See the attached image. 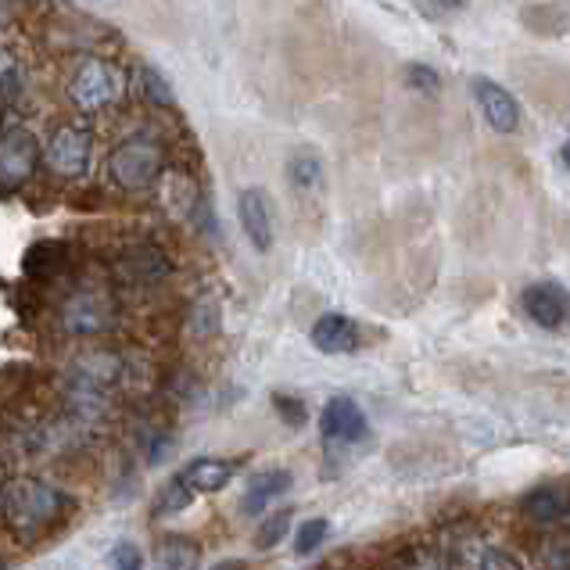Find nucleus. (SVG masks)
<instances>
[{"label": "nucleus", "instance_id": "f257e3e1", "mask_svg": "<svg viewBox=\"0 0 570 570\" xmlns=\"http://www.w3.org/2000/svg\"><path fill=\"white\" fill-rule=\"evenodd\" d=\"M65 502L69 499H65L55 484L26 478L0 492V517H8L14 531L32 539V534H40L43 528L55 524L65 510Z\"/></svg>", "mask_w": 570, "mask_h": 570}, {"label": "nucleus", "instance_id": "f03ea898", "mask_svg": "<svg viewBox=\"0 0 570 570\" xmlns=\"http://www.w3.org/2000/svg\"><path fill=\"white\" fill-rule=\"evenodd\" d=\"M122 94H126V72L116 61L105 58H90L69 83V97L79 111H105L111 105H119Z\"/></svg>", "mask_w": 570, "mask_h": 570}, {"label": "nucleus", "instance_id": "7ed1b4c3", "mask_svg": "<svg viewBox=\"0 0 570 570\" xmlns=\"http://www.w3.org/2000/svg\"><path fill=\"white\" fill-rule=\"evenodd\" d=\"M108 169H111V180H116L122 190H148L158 184L161 169H166V161H161V148L151 140H126L119 144L116 151L108 158Z\"/></svg>", "mask_w": 570, "mask_h": 570}, {"label": "nucleus", "instance_id": "20e7f679", "mask_svg": "<svg viewBox=\"0 0 570 570\" xmlns=\"http://www.w3.org/2000/svg\"><path fill=\"white\" fill-rule=\"evenodd\" d=\"M40 161V144L32 129L11 122L0 129V190H19L32 180Z\"/></svg>", "mask_w": 570, "mask_h": 570}, {"label": "nucleus", "instance_id": "39448f33", "mask_svg": "<svg viewBox=\"0 0 570 570\" xmlns=\"http://www.w3.org/2000/svg\"><path fill=\"white\" fill-rule=\"evenodd\" d=\"M47 169L61 180H79L94 161V134L87 126H58L43 148Z\"/></svg>", "mask_w": 570, "mask_h": 570}, {"label": "nucleus", "instance_id": "423d86ee", "mask_svg": "<svg viewBox=\"0 0 570 570\" xmlns=\"http://www.w3.org/2000/svg\"><path fill=\"white\" fill-rule=\"evenodd\" d=\"M320 431L331 445H355L370 438V420L363 405L348 395H334L320 413Z\"/></svg>", "mask_w": 570, "mask_h": 570}, {"label": "nucleus", "instance_id": "0eeeda50", "mask_svg": "<svg viewBox=\"0 0 570 570\" xmlns=\"http://www.w3.org/2000/svg\"><path fill=\"white\" fill-rule=\"evenodd\" d=\"M470 94H474V105L481 111V119L495 129V134H517L520 129V105L513 101V94L507 87H499L495 79L488 76H474L470 83Z\"/></svg>", "mask_w": 570, "mask_h": 570}, {"label": "nucleus", "instance_id": "6e6552de", "mask_svg": "<svg viewBox=\"0 0 570 570\" xmlns=\"http://www.w3.org/2000/svg\"><path fill=\"white\" fill-rule=\"evenodd\" d=\"M237 219H240V230L248 237V244L266 255L273 248V216H269V202H266V190L258 187H244L237 194Z\"/></svg>", "mask_w": 570, "mask_h": 570}, {"label": "nucleus", "instance_id": "1a4fd4ad", "mask_svg": "<svg viewBox=\"0 0 570 570\" xmlns=\"http://www.w3.org/2000/svg\"><path fill=\"white\" fill-rule=\"evenodd\" d=\"M520 305H524V313L534 327H542V331H557L567 320V291L557 281H539V284L524 287Z\"/></svg>", "mask_w": 570, "mask_h": 570}, {"label": "nucleus", "instance_id": "9d476101", "mask_svg": "<svg viewBox=\"0 0 570 570\" xmlns=\"http://www.w3.org/2000/svg\"><path fill=\"white\" fill-rule=\"evenodd\" d=\"M308 341H313V348L323 355H345L360 345V327H355L345 313H327L313 323Z\"/></svg>", "mask_w": 570, "mask_h": 570}, {"label": "nucleus", "instance_id": "9b49d317", "mask_svg": "<svg viewBox=\"0 0 570 570\" xmlns=\"http://www.w3.org/2000/svg\"><path fill=\"white\" fill-rule=\"evenodd\" d=\"M240 466H244V460H212V455H202V460H190L180 470V481L190 488L194 495L198 492H223Z\"/></svg>", "mask_w": 570, "mask_h": 570}, {"label": "nucleus", "instance_id": "f8f14e48", "mask_svg": "<svg viewBox=\"0 0 570 570\" xmlns=\"http://www.w3.org/2000/svg\"><path fill=\"white\" fill-rule=\"evenodd\" d=\"M287 187L302 202H316L323 194V158L313 148H298L287 158Z\"/></svg>", "mask_w": 570, "mask_h": 570}, {"label": "nucleus", "instance_id": "ddd939ff", "mask_svg": "<svg viewBox=\"0 0 570 570\" xmlns=\"http://www.w3.org/2000/svg\"><path fill=\"white\" fill-rule=\"evenodd\" d=\"M291 484H295V478H291V470H263L258 478H252V484H248V492H244V499H240V513L244 517H258L273 499H281V495H287L291 492Z\"/></svg>", "mask_w": 570, "mask_h": 570}, {"label": "nucleus", "instance_id": "4468645a", "mask_svg": "<svg viewBox=\"0 0 570 570\" xmlns=\"http://www.w3.org/2000/svg\"><path fill=\"white\" fill-rule=\"evenodd\" d=\"M524 513L534 520V524H560L567 517V488L563 484H539L534 492L524 495Z\"/></svg>", "mask_w": 570, "mask_h": 570}, {"label": "nucleus", "instance_id": "2eb2a0df", "mask_svg": "<svg viewBox=\"0 0 570 570\" xmlns=\"http://www.w3.org/2000/svg\"><path fill=\"white\" fill-rule=\"evenodd\" d=\"M65 327L72 334H97L108 327V305L97 295H79L65 305Z\"/></svg>", "mask_w": 570, "mask_h": 570}, {"label": "nucleus", "instance_id": "dca6fc26", "mask_svg": "<svg viewBox=\"0 0 570 570\" xmlns=\"http://www.w3.org/2000/svg\"><path fill=\"white\" fill-rule=\"evenodd\" d=\"M198 563H202V549L187 534H169L155 552L158 570H198Z\"/></svg>", "mask_w": 570, "mask_h": 570}, {"label": "nucleus", "instance_id": "f3484780", "mask_svg": "<svg viewBox=\"0 0 570 570\" xmlns=\"http://www.w3.org/2000/svg\"><path fill=\"white\" fill-rule=\"evenodd\" d=\"M61 266H65V248L58 240H40V244H32V248L26 252V273L37 276V281L55 276Z\"/></svg>", "mask_w": 570, "mask_h": 570}, {"label": "nucleus", "instance_id": "a211bd4d", "mask_svg": "<svg viewBox=\"0 0 570 570\" xmlns=\"http://www.w3.org/2000/svg\"><path fill=\"white\" fill-rule=\"evenodd\" d=\"M26 90V69L11 51H0V101H14Z\"/></svg>", "mask_w": 570, "mask_h": 570}, {"label": "nucleus", "instance_id": "6ab92c4d", "mask_svg": "<svg viewBox=\"0 0 570 570\" xmlns=\"http://www.w3.org/2000/svg\"><path fill=\"white\" fill-rule=\"evenodd\" d=\"M291 520H295V510H276L263 520V528H258L255 534V546L258 549H273V546H281L287 539V531H291Z\"/></svg>", "mask_w": 570, "mask_h": 570}, {"label": "nucleus", "instance_id": "aec40b11", "mask_svg": "<svg viewBox=\"0 0 570 570\" xmlns=\"http://www.w3.org/2000/svg\"><path fill=\"white\" fill-rule=\"evenodd\" d=\"M190 502H194V492H190V488H187L180 478H173V481L158 492V499H155V517H169V513H176V510H187Z\"/></svg>", "mask_w": 570, "mask_h": 570}, {"label": "nucleus", "instance_id": "412c9836", "mask_svg": "<svg viewBox=\"0 0 570 570\" xmlns=\"http://www.w3.org/2000/svg\"><path fill=\"white\" fill-rule=\"evenodd\" d=\"M327 517H313V520H305V524L295 531V557H313V552L323 546V539H327Z\"/></svg>", "mask_w": 570, "mask_h": 570}, {"label": "nucleus", "instance_id": "4be33fe9", "mask_svg": "<svg viewBox=\"0 0 570 570\" xmlns=\"http://www.w3.org/2000/svg\"><path fill=\"white\" fill-rule=\"evenodd\" d=\"M140 87H144V97H148L151 105H158V108H173L176 105V94L169 87V79L161 76L158 69H140Z\"/></svg>", "mask_w": 570, "mask_h": 570}, {"label": "nucleus", "instance_id": "5701e85b", "mask_svg": "<svg viewBox=\"0 0 570 570\" xmlns=\"http://www.w3.org/2000/svg\"><path fill=\"white\" fill-rule=\"evenodd\" d=\"M474 570H528V567L520 563L510 549H502V546H481L478 557H474Z\"/></svg>", "mask_w": 570, "mask_h": 570}, {"label": "nucleus", "instance_id": "b1692460", "mask_svg": "<svg viewBox=\"0 0 570 570\" xmlns=\"http://www.w3.org/2000/svg\"><path fill=\"white\" fill-rule=\"evenodd\" d=\"M273 410L276 416H281L287 428H305V420H308V410H305V402L302 399H287V395H273Z\"/></svg>", "mask_w": 570, "mask_h": 570}, {"label": "nucleus", "instance_id": "393cba45", "mask_svg": "<svg viewBox=\"0 0 570 570\" xmlns=\"http://www.w3.org/2000/svg\"><path fill=\"white\" fill-rule=\"evenodd\" d=\"M194 334H202V337L219 334V305L212 298L194 305Z\"/></svg>", "mask_w": 570, "mask_h": 570}, {"label": "nucleus", "instance_id": "a878e982", "mask_svg": "<svg viewBox=\"0 0 570 570\" xmlns=\"http://www.w3.org/2000/svg\"><path fill=\"white\" fill-rule=\"evenodd\" d=\"M405 83L420 94H438V83H442V79H438V72L428 69V65H410V69H405Z\"/></svg>", "mask_w": 570, "mask_h": 570}, {"label": "nucleus", "instance_id": "bb28decb", "mask_svg": "<svg viewBox=\"0 0 570 570\" xmlns=\"http://www.w3.org/2000/svg\"><path fill=\"white\" fill-rule=\"evenodd\" d=\"M111 567L116 570H144V552L134 542H119L111 549Z\"/></svg>", "mask_w": 570, "mask_h": 570}, {"label": "nucleus", "instance_id": "cd10ccee", "mask_svg": "<svg viewBox=\"0 0 570 570\" xmlns=\"http://www.w3.org/2000/svg\"><path fill=\"white\" fill-rule=\"evenodd\" d=\"M402 570H452V567H449V560L442 557V552L416 549V552H410V560H405Z\"/></svg>", "mask_w": 570, "mask_h": 570}, {"label": "nucleus", "instance_id": "c85d7f7f", "mask_svg": "<svg viewBox=\"0 0 570 570\" xmlns=\"http://www.w3.org/2000/svg\"><path fill=\"white\" fill-rule=\"evenodd\" d=\"M428 19H442V14H463V4H420Z\"/></svg>", "mask_w": 570, "mask_h": 570}, {"label": "nucleus", "instance_id": "c756f323", "mask_svg": "<svg viewBox=\"0 0 570 570\" xmlns=\"http://www.w3.org/2000/svg\"><path fill=\"white\" fill-rule=\"evenodd\" d=\"M212 570H248V563H244V560H223V563H216Z\"/></svg>", "mask_w": 570, "mask_h": 570}, {"label": "nucleus", "instance_id": "7c9ffc66", "mask_svg": "<svg viewBox=\"0 0 570 570\" xmlns=\"http://www.w3.org/2000/svg\"><path fill=\"white\" fill-rule=\"evenodd\" d=\"M8 19H11V8H4V4H0V32L8 29Z\"/></svg>", "mask_w": 570, "mask_h": 570}, {"label": "nucleus", "instance_id": "2f4dec72", "mask_svg": "<svg viewBox=\"0 0 570 570\" xmlns=\"http://www.w3.org/2000/svg\"><path fill=\"white\" fill-rule=\"evenodd\" d=\"M0 570H8V563H4V557H0Z\"/></svg>", "mask_w": 570, "mask_h": 570}]
</instances>
